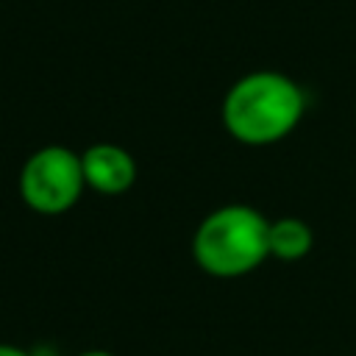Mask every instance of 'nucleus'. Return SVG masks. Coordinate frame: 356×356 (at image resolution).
<instances>
[{
    "mask_svg": "<svg viewBox=\"0 0 356 356\" xmlns=\"http://www.w3.org/2000/svg\"><path fill=\"white\" fill-rule=\"evenodd\" d=\"M306 111L303 89L284 72L256 70L231 83L222 97V125L242 145H273L295 131Z\"/></svg>",
    "mask_w": 356,
    "mask_h": 356,
    "instance_id": "1",
    "label": "nucleus"
},
{
    "mask_svg": "<svg viewBox=\"0 0 356 356\" xmlns=\"http://www.w3.org/2000/svg\"><path fill=\"white\" fill-rule=\"evenodd\" d=\"M192 256L214 278L248 275L270 256V220L245 203L220 206L195 228Z\"/></svg>",
    "mask_w": 356,
    "mask_h": 356,
    "instance_id": "2",
    "label": "nucleus"
},
{
    "mask_svg": "<svg viewBox=\"0 0 356 356\" xmlns=\"http://www.w3.org/2000/svg\"><path fill=\"white\" fill-rule=\"evenodd\" d=\"M86 189L81 153L64 145H47L33 150L19 170V197L39 214L70 211Z\"/></svg>",
    "mask_w": 356,
    "mask_h": 356,
    "instance_id": "3",
    "label": "nucleus"
},
{
    "mask_svg": "<svg viewBox=\"0 0 356 356\" xmlns=\"http://www.w3.org/2000/svg\"><path fill=\"white\" fill-rule=\"evenodd\" d=\"M81 167H83V181L89 189L100 195H122L134 186L136 181V161L134 156L111 142L92 145L81 153Z\"/></svg>",
    "mask_w": 356,
    "mask_h": 356,
    "instance_id": "4",
    "label": "nucleus"
},
{
    "mask_svg": "<svg viewBox=\"0 0 356 356\" xmlns=\"http://www.w3.org/2000/svg\"><path fill=\"white\" fill-rule=\"evenodd\" d=\"M314 245V234L300 217H278L270 220V256L281 261L303 259Z\"/></svg>",
    "mask_w": 356,
    "mask_h": 356,
    "instance_id": "5",
    "label": "nucleus"
},
{
    "mask_svg": "<svg viewBox=\"0 0 356 356\" xmlns=\"http://www.w3.org/2000/svg\"><path fill=\"white\" fill-rule=\"evenodd\" d=\"M0 356H33V353H28L25 348H17V345H8V342H0Z\"/></svg>",
    "mask_w": 356,
    "mask_h": 356,
    "instance_id": "6",
    "label": "nucleus"
},
{
    "mask_svg": "<svg viewBox=\"0 0 356 356\" xmlns=\"http://www.w3.org/2000/svg\"><path fill=\"white\" fill-rule=\"evenodd\" d=\"M78 356H114V353H108V350H100V348H95V350H83V353H78Z\"/></svg>",
    "mask_w": 356,
    "mask_h": 356,
    "instance_id": "7",
    "label": "nucleus"
}]
</instances>
